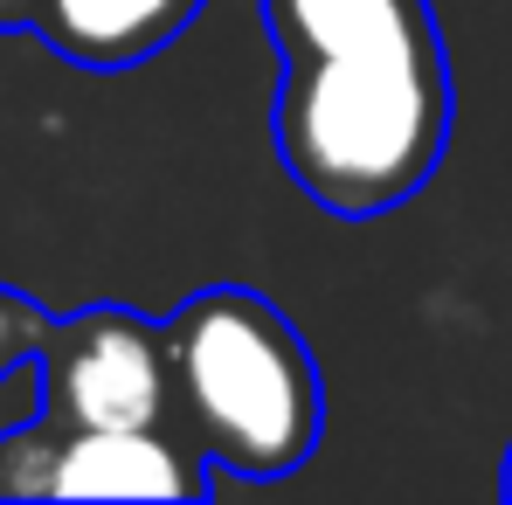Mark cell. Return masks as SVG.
<instances>
[{"mask_svg":"<svg viewBox=\"0 0 512 505\" xmlns=\"http://www.w3.org/2000/svg\"><path fill=\"white\" fill-rule=\"evenodd\" d=\"M284 56L270 139L326 215L423 194L450 146V63L423 0H263Z\"/></svg>","mask_w":512,"mask_h":505,"instance_id":"obj_1","label":"cell"},{"mask_svg":"<svg viewBox=\"0 0 512 505\" xmlns=\"http://www.w3.org/2000/svg\"><path fill=\"white\" fill-rule=\"evenodd\" d=\"M173 409L208 464L236 478H284L319 450V367L305 333L243 284H215L167 319Z\"/></svg>","mask_w":512,"mask_h":505,"instance_id":"obj_2","label":"cell"},{"mask_svg":"<svg viewBox=\"0 0 512 505\" xmlns=\"http://www.w3.org/2000/svg\"><path fill=\"white\" fill-rule=\"evenodd\" d=\"M42 395L56 429H167L173 409V346L167 326L97 305L49 333Z\"/></svg>","mask_w":512,"mask_h":505,"instance_id":"obj_3","label":"cell"},{"mask_svg":"<svg viewBox=\"0 0 512 505\" xmlns=\"http://www.w3.org/2000/svg\"><path fill=\"white\" fill-rule=\"evenodd\" d=\"M208 457L173 429H56L42 499H208Z\"/></svg>","mask_w":512,"mask_h":505,"instance_id":"obj_4","label":"cell"},{"mask_svg":"<svg viewBox=\"0 0 512 505\" xmlns=\"http://www.w3.org/2000/svg\"><path fill=\"white\" fill-rule=\"evenodd\" d=\"M42 35L84 70H132L201 14V0H42Z\"/></svg>","mask_w":512,"mask_h":505,"instance_id":"obj_5","label":"cell"},{"mask_svg":"<svg viewBox=\"0 0 512 505\" xmlns=\"http://www.w3.org/2000/svg\"><path fill=\"white\" fill-rule=\"evenodd\" d=\"M42 0H0V14H35Z\"/></svg>","mask_w":512,"mask_h":505,"instance_id":"obj_6","label":"cell"},{"mask_svg":"<svg viewBox=\"0 0 512 505\" xmlns=\"http://www.w3.org/2000/svg\"><path fill=\"white\" fill-rule=\"evenodd\" d=\"M499 485H506V492H512V450H506V471H499Z\"/></svg>","mask_w":512,"mask_h":505,"instance_id":"obj_7","label":"cell"}]
</instances>
